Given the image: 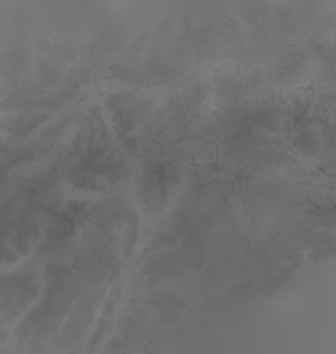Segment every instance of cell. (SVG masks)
Listing matches in <instances>:
<instances>
[{
  "label": "cell",
  "instance_id": "1",
  "mask_svg": "<svg viewBox=\"0 0 336 354\" xmlns=\"http://www.w3.org/2000/svg\"><path fill=\"white\" fill-rule=\"evenodd\" d=\"M187 149L191 154V162L187 165V169L213 189L218 187L226 192L228 185L234 182L255 180V178L250 177L246 171L233 170L220 160V146L217 139L204 146L188 145Z\"/></svg>",
  "mask_w": 336,
  "mask_h": 354
}]
</instances>
